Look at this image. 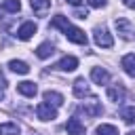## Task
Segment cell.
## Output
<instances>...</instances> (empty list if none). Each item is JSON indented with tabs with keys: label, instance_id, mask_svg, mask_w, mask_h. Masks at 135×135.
Instances as JSON below:
<instances>
[{
	"label": "cell",
	"instance_id": "6da1fadb",
	"mask_svg": "<svg viewBox=\"0 0 135 135\" xmlns=\"http://www.w3.org/2000/svg\"><path fill=\"white\" fill-rule=\"evenodd\" d=\"M51 27H59V30L65 34V38H68L70 42H74V44H86V34H84L80 27L72 25V23L68 21V17H63V15H55V17L51 19Z\"/></svg>",
	"mask_w": 135,
	"mask_h": 135
},
{
	"label": "cell",
	"instance_id": "7a4b0ae2",
	"mask_svg": "<svg viewBox=\"0 0 135 135\" xmlns=\"http://www.w3.org/2000/svg\"><path fill=\"white\" fill-rule=\"evenodd\" d=\"M93 38H95V44L101 46V49H110V46L114 44L112 34H110L108 27H103V25H97V27L93 30Z\"/></svg>",
	"mask_w": 135,
	"mask_h": 135
},
{
	"label": "cell",
	"instance_id": "3957f363",
	"mask_svg": "<svg viewBox=\"0 0 135 135\" xmlns=\"http://www.w3.org/2000/svg\"><path fill=\"white\" fill-rule=\"evenodd\" d=\"M36 116H38L40 120H55V118H57V110H55V105L42 101V103L36 105Z\"/></svg>",
	"mask_w": 135,
	"mask_h": 135
},
{
	"label": "cell",
	"instance_id": "277c9868",
	"mask_svg": "<svg viewBox=\"0 0 135 135\" xmlns=\"http://www.w3.org/2000/svg\"><path fill=\"white\" fill-rule=\"evenodd\" d=\"M114 25H116V32H118L124 40H131V38H133V25H131V21H129V19L118 17V19L114 21Z\"/></svg>",
	"mask_w": 135,
	"mask_h": 135
},
{
	"label": "cell",
	"instance_id": "5b68a950",
	"mask_svg": "<svg viewBox=\"0 0 135 135\" xmlns=\"http://www.w3.org/2000/svg\"><path fill=\"white\" fill-rule=\"evenodd\" d=\"M55 68L61 70V72H74V70L78 68V59L72 57V55H65L63 59H59V61L55 63Z\"/></svg>",
	"mask_w": 135,
	"mask_h": 135
},
{
	"label": "cell",
	"instance_id": "8992f818",
	"mask_svg": "<svg viewBox=\"0 0 135 135\" xmlns=\"http://www.w3.org/2000/svg\"><path fill=\"white\" fill-rule=\"evenodd\" d=\"M34 34H36V23H34V21H25V23H21V27L17 30V38H19V40H30Z\"/></svg>",
	"mask_w": 135,
	"mask_h": 135
},
{
	"label": "cell",
	"instance_id": "52a82bcc",
	"mask_svg": "<svg viewBox=\"0 0 135 135\" xmlns=\"http://www.w3.org/2000/svg\"><path fill=\"white\" fill-rule=\"evenodd\" d=\"M124 89L120 86V84H112V86H108V99L110 101H114V103H120V101H124Z\"/></svg>",
	"mask_w": 135,
	"mask_h": 135
},
{
	"label": "cell",
	"instance_id": "ba28073f",
	"mask_svg": "<svg viewBox=\"0 0 135 135\" xmlns=\"http://www.w3.org/2000/svg\"><path fill=\"white\" fill-rule=\"evenodd\" d=\"M65 131H68V135H84L86 131H84V124L78 120V118H70L68 122H65Z\"/></svg>",
	"mask_w": 135,
	"mask_h": 135
},
{
	"label": "cell",
	"instance_id": "9c48e42d",
	"mask_svg": "<svg viewBox=\"0 0 135 135\" xmlns=\"http://www.w3.org/2000/svg\"><path fill=\"white\" fill-rule=\"evenodd\" d=\"M91 78H93L95 84H108V82H110V74H108V70H103V68H93V70H91Z\"/></svg>",
	"mask_w": 135,
	"mask_h": 135
},
{
	"label": "cell",
	"instance_id": "30bf717a",
	"mask_svg": "<svg viewBox=\"0 0 135 135\" xmlns=\"http://www.w3.org/2000/svg\"><path fill=\"white\" fill-rule=\"evenodd\" d=\"M17 91H19L21 95H25V97H34V95L38 93V86H36L34 82H30V80H23V82L17 84Z\"/></svg>",
	"mask_w": 135,
	"mask_h": 135
},
{
	"label": "cell",
	"instance_id": "8fae6325",
	"mask_svg": "<svg viewBox=\"0 0 135 135\" xmlns=\"http://www.w3.org/2000/svg\"><path fill=\"white\" fill-rule=\"evenodd\" d=\"M74 95L76 97H89L91 95V89H89V84H86V80L84 78H78L76 82H74Z\"/></svg>",
	"mask_w": 135,
	"mask_h": 135
},
{
	"label": "cell",
	"instance_id": "7c38bea8",
	"mask_svg": "<svg viewBox=\"0 0 135 135\" xmlns=\"http://www.w3.org/2000/svg\"><path fill=\"white\" fill-rule=\"evenodd\" d=\"M80 110H82L86 116H99V114L103 112V110H101V103H99L95 97L89 101V105H80Z\"/></svg>",
	"mask_w": 135,
	"mask_h": 135
},
{
	"label": "cell",
	"instance_id": "4fadbf2b",
	"mask_svg": "<svg viewBox=\"0 0 135 135\" xmlns=\"http://www.w3.org/2000/svg\"><path fill=\"white\" fill-rule=\"evenodd\" d=\"M120 65H122V70H124L131 78H135V55H133V53L124 55L122 61H120Z\"/></svg>",
	"mask_w": 135,
	"mask_h": 135
},
{
	"label": "cell",
	"instance_id": "5bb4252c",
	"mask_svg": "<svg viewBox=\"0 0 135 135\" xmlns=\"http://www.w3.org/2000/svg\"><path fill=\"white\" fill-rule=\"evenodd\" d=\"M44 101L46 103H51V105H55V108H59V105H63V95L61 93H57V91H44Z\"/></svg>",
	"mask_w": 135,
	"mask_h": 135
},
{
	"label": "cell",
	"instance_id": "9a60e30c",
	"mask_svg": "<svg viewBox=\"0 0 135 135\" xmlns=\"http://www.w3.org/2000/svg\"><path fill=\"white\" fill-rule=\"evenodd\" d=\"M30 6L36 15H44L51 6V0H30Z\"/></svg>",
	"mask_w": 135,
	"mask_h": 135
},
{
	"label": "cell",
	"instance_id": "2e32d148",
	"mask_svg": "<svg viewBox=\"0 0 135 135\" xmlns=\"http://www.w3.org/2000/svg\"><path fill=\"white\" fill-rule=\"evenodd\" d=\"M8 68H11L15 74H27V72H30V65H27L25 61H21V59H11V61H8Z\"/></svg>",
	"mask_w": 135,
	"mask_h": 135
},
{
	"label": "cell",
	"instance_id": "e0dca14e",
	"mask_svg": "<svg viewBox=\"0 0 135 135\" xmlns=\"http://www.w3.org/2000/svg\"><path fill=\"white\" fill-rule=\"evenodd\" d=\"M53 53H55V46H53L51 42H42V44L36 49V55H38L40 59H49Z\"/></svg>",
	"mask_w": 135,
	"mask_h": 135
},
{
	"label": "cell",
	"instance_id": "ac0fdd59",
	"mask_svg": "<svg viewBox=\"0 0 135 135\" xmlns=\"http://www.w3.org/2000/svg\"><path fill=\"white\" fill-rule=\"evenodd\" d=\"M0 135H19V124L17 122H2Z\"/></svg>",
	"mask_w": 135,
	"mask_h": 135
},
{
	"label": "cell",
	"instance_id": "d6986e66",
	"mask_svg": "<svg viewBox=\"0 0 135 135\" xmlns=\"http://www.w3.org/2000/svg\"><path fill=\"white\" fill-rule=\"evenodd\" d=\"M120 118H122L127 124H135V108H133V105L122 108V110H120Z\"/></svg>",
	"mask_w": 135,
	"mask_h": 135
},
{
	"label": "cell",
	"instance_id": "ffe728a7",
	"mask_svg": "<svg viewBox=\"0 0 135 135\" xmlns=\"http://www.w3.org/2000/svg\"><path fill=\"white\" fill-rule=\"evenodd\" d=\"M2 11H6V13H19L21 11V2L19 0H4L2 2Z\"/></svg>",
	"mask_w": 135,
	"mask_h": 135
},
{
	"label": "cell",
	"instance_id": "44dd1931",
	"mask_svg": "<svg viewBox=\"0 0 135 135\" xmlns=\"http://www.w3.org/2000/svg\"><path fill=\"white\" fill-rule=\"evenodd\" d=\"M95 133L97 135H118V129L114 124H99Z\"/></svg>",
	"mask_w": 135,
	"mask_h": 135
},
{
	"label": "cell",
	"instance_id": "7402d4cb",
	"mask_svg": "<svg viewBox=\"0 0 135 135\" xmlns=\"http://www.w3.org/2000/svg\"><path fill=\"white\" fill-rule=\"evenodd\" d=\"M89 2V6H93V8H103L105 4H108V0H86Z\"/></svg>",
	"mask_w": 135,
	"mask_h": 135
},
{
	"label": "cell",
	"instance_id": "603a6c76",
	"mask_svg": "<svg viewBox=\"0 0 135 135\" xmlns=\"http://www.w3.org/2000/svg\"><path fill=\"white\" fill-rule=\"evenodd\" d=\"M76 17H78V19H86V17H89V13H86V11H82V8H78V11H76Z\"/></svg>",
	"mask_w": 135,
	"mask_h": 135
},
{
	"label": "cell",
	"instance_id": "cb8c5ba5",
	"mask_svg": "<svg viewBox=\"0 0 135 135\" xmlns=\"http://www.w3.org/2000/svg\"><path fill=\"white\" fill-rule=\"evenodd\" d=\"M124 2V6H129V8H135V0H122Z\"/></svg>",
	"mask_w": 135,
	"mask_h": 135
},
{
	"label": "cell",
	"instance_id": "d4e9b609",
	"mask_svg": "<svg viewBox=\"0 0 135 135\" xmlns=\"http://www.w3.org/2000/svg\"><path fill=\"white\" fill-rule=\"evenodd\" d=\"M65 2H70V4H72V6H78V4H80V2H82V0H65Z\"/></svg>",
	"mask_w": 135,
	"mask_h": 135
},
{
	"label": "cell",
	"instance_id": "484cf974",
	"mask_svg": "<svg viewBox=\"0 0 135 135\" xmlns=\"http://www.w3.org/2000/svg\"><path fill=\"white\" fill-rule=\"evenodd\" d=\"M127 135H135V131H131V133H127Z\"/></svg>",
	"mask_w": 135,
	"mask_h": 135
}]
</instances>
